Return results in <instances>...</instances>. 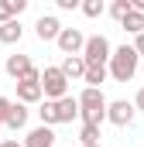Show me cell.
Returning a JSON list of instances; mask_svg holds the SVG:
<instances>
[{"instance_id": "6da1fadb", "label": "cell", "mask_w": 144, "mask_h": 147, "mask_svg": "<svg viewBox=\"0 0 144 147\" xmlns=\"http://www.w3.org/2000/svg\"><path fill=\"white\" fill-rule=\"evenodd\" d=\"M137 62H141V55L134 51V45H120L117 51H110L107 72H110L113 82H130L137 75Z\"/></svg>"}, {"instance_id": "7a4b0ae2", "label": "cell", "mask_w": 144, "mask_h": 147, "mask_svg": "<svg viewBox=\"0 0 144 147\" xmlns=\"http://www.w3.org/2000/svg\"><path fill=\"white\" fill-rule=\"evenodd\" d=\"M75 99H79V120L82 123H96L100 127L107 120V96L100 92V86H86Z\"/></svg>"}, {"instance_id": "3957f363", "label": "cell", "mask_w": 144, "mask_h": 147, "mask_svg": "<svg viewBox=\"0 0 144 147\" xmlns=\"http://www.w3.org/2000/svg\"><path fill=\"white\" fill-rule=\"evenodd\" d=\"M38 82H41V96H45V99H62V96L69 92V79H65V72H62L58 65H48Z\"/></svg>"}, {"instance_id": "277c9868", "label": "cell", "mask_w": 144, "mask_h": 147, "mask_svg": "<svg viewBox=\"0 0 144 147\" xmlns=\"http://www.w3.org/2000/svg\"><path fill=\"white\" fill-rule=\"evenodd\" d=\"M110 51H113V48H110V41L103 34H89L79 55H82L86 65H107V62H110Z\"/></svg>"}, {"instance_id": "5b68a950", "label": "cell", "mask_w": 144, "mask_h": 147, "mask_svg": "<svg viewBox=\"0 0 144 147\" xmlns=\"http://www.w3.org/2000/svg\"><path fill=\"white\" fill-rule=\"evenodd\" d=\"M134 116H137V110H134V103H127V99H113V103H107V120L113 123V127H130Z\"/></svg>"}, {"instance_id": "8992f818", "label": "cell", "mask_w": 144, "mask_h": 147, "mask_svg": "<svg viewBox=\"0 0 144 147\" xmlns=\"http://www.w3.org/2000/svg\"><path fill=\"white\" fill-rule=\"evenodd\" d=\"M55 45H58L65 55H79V51H82V45H86V34H82L79 28H62L58 38H55Z\"/></svg>"}, {"instance_id": "52a82bcc", "label": "cell", "mask_w": 144, "mask_h": 147, "mask_svg": "<svg viewBox=\"0 0 144 147\" xmlns=\"http://www.w3.org/2000/svg\"><path fill=\"white\" fill-rule=\"evenodd\" d=\"M31 69H35L31 55H21V51H17V55H7V62H3V72L10 75L14 82H17V79H24V75L31 72Z\"/></svg>"}, {"instance_id": "ba28073f", "label": "cell", "mask_w": 144, "mask_h": 147, "mask_svg": "<svg viewBox=\"0 0 144 147\" xmlns=\"http://www.w3.org/2000/svg\"><path fill=\"white\" fill-rule=\"evenodd\" d=\"M58 31H62V21H58L55 14H41V17H38V24H35L38 41H55Z\"/></svg>"}, {"instance_id": "9c48e42d", "label": "cell", "mask_w": 144, "mask_h": 147, "mask_svg": "<svg viewBox=\"0 0 144 147\" xmlns=\"http://www.w3.org/2000/svg\"><path fill=\"white\" fill-rule=\"evenodd\" d=\"M55 113H58V123H72L79 116V99L65 92L62 99H55Z\"/></svg>"}, {"instance_id": "30bf717a", "label": "cell", "mask_w": 144, "mask_h": 147, "mask_svg": "<svg viewBox=\"0 0 144 147\" xmlns=\"http://www.w3.org/2000/svg\"><path fill=\"white\" fill-rule=\"evenodd\" d=\"M24 147H55V130L52 127H35L28 137H24Z\"/></svg>"}, {"instance_id": "8fae6325", "label": "cell", "mask_w": 144, "mask_h": 147, "mask_svg": "<svg viewBox=\"0 0 144 147\" xmlns=\"http://www.w3.org/2000/svg\"><path fill=\"white\" fill-rule=\"evenodd\" d=\"M41 99V82H31V79H17V103H38Z\"/></svg>"}, {"instance_id": "7c38bea8", "label": "cell", "mask_w": 144, "mask_h": 147, "mask_svg": "<svg viewBox=\"0 0 144 147\" xmlns=\"http://www.w3.org/2000/svg\"><path fill=\"white\" fill-rule=\"evenodd\" d=\"M3 127H10V130H24V127H28V103H10Z\"/></svg>"}, {"instance_id": "4fadbf2b", "label": "cell", "mask_w": 144, "mask_h": 147, "mask_svg": "<svg viewBox=\"0 0 144 147\" xmlns=\"http://www.w3.org/2000/svg\"><path fill=\"white\" fill-rule=\"evenodd\" d=\"M21 38H24V28H21L17 17H10V21L0 24V45H17Z\"/></svg>"}, {"instance_id": "5bb4252c", "label": "cell", "mask_w": 144, "mask_h": 147, "mask_svg": "<svg viewBox=\"0 0 144 147\" xmlns=\"http://www.w3.org/2000/svg\"><path fill=\"white\" fill-rule=\"evenodd\" d=\"M62 72H65V79H82V72H86V62H82V55H65V62L58 65Z\"/></svg>"}, {"instance_id": "9a60e30c", "label": "cell", "mask_w": 144, "mask_h": 147, "mask_svg": "<svg viewBox=\"0 0 144 147\" xmlns=\"http://www.w3.org/2000/svg\"><path fill=\"white\" fill-rule=\"evenodd\" d=\"M120 28H124L127 34H141V31H144V14L130 7V10H127V14L120 17Z\"/></svg>"}, {"instance_id": "2e32d148", "label": "cell", "mask_w": 144, "mask_h": 147, "mask_svg": "<svg viewBox=\"0 0 144 147\" xmlns=\"http://www.w3.org/2000/svg\"><path fill=\"white\" fill-rule=\"evenodd\" d=\"M107 65H86V72H82V82L86 86H103L107 82Z\"/></svg>"}, {"instance_id": "e0dca14e", "label": "cell", "mask_w": 144, "mask_h": 147, "mask_svg": "<svg viewBox=\"0 0 144 147\" xmlns=\"http://www.w3.org/2000/svg\"><path fill=\"white\" fill-rule=\"evenodd\" d=\"M38 116H41V123H45V127H55V123H58L55 99H45V103H41V110H38Z\"/></svg>"}, {"instance_id": "ac0fdd59", "label": "cell", "mask_w": 144, "mask_h": 147, "mask_svg": "<svg viewBox=\"0 0 144 147\" xmlns=\"http://www.w3.org/2000/svg\"><path fill=\"white\" fill-rule=\"evenodd\" d=\"M79 144H100V127L96 123H82L79 127Z\"/></svg>"}, {"instance_id": "d6986e66", "label": "cell", "mask_w": 144, "mask_h": 147, "mask_svg": "<svg viewBox=\"0 0 144 147\" xmlns=\"http://www.w3.org/2000/svg\"><path fill=\"white\" fill-rule=\"evenodd\" d=\"M79 10H82L86 17H100V14L107 10V3H103V0H82V3H79Z\"/></svg>"}, {"instance_id": "ffe728a7", "label": "cell", "mask_w": 144, "mask_h": 147, "mask_svg": "<svg viewBox=\"0 0 144 147\" xmlns=\"http://www.w3.org/2000/svg\"><path fill=\"white\" fill-rule=\"evenodd\" d=\"M127 10H130V0H113V3H110V17H113V21H120Z\"/></svg>"}, {"instance_id": "44dd1931", "label": "cell", "mask_w": 144, "mask_h": 147, "mask_svg": "<svg viewBox=\"0 0 144 147\" xmlns=\"http://www.w3.org/2000/svg\"><path fill=\"white\" fill-rule=\"evenodd\" d=\"M10 17H17V14H14V3H10V0H0V24L10 21Z\"/></svg>"}, {"instance_id": "7402d4cb", "label": "cell", "mask_w": 144, "mask_h": 147, "mask_svg": "<svg viewBox=\"0 0 144 147\" xmlns=\"http://www.w3.org/2000/svg\"><path fill=\"white\" fill-rule=\"evenodd\" d=\"M55 3H58V10H79L82 0H55Z\"/></svg>"}, {"instance_id": "603a6c76", "label": "cell", "mask_w": 144, "mask_h": 147, "mask_svg": "<svg viewBox=\"0 0 144 147\" xmlns=\"http://www.w3.org/2000/svg\"><path fill=\"white\" fill-rule=\"evenodd\" d=\"M7 110H10V99L0 96V127H3V120H7Z\"/></svg>"}, {"instance_id": "cb8c5ba5", "label": "cell", "mask_w": 144, "mask_h": 147, "mask_svg": "<svg viewBox=\"0 0 144 147\" xmlns=\"http://www.w3.org/2000/svg\"><path fill=\"white\" fill-rule=\"evenodd\" d=\"M134 51L144 58V31H141V34H134Z\"/></svg>"}, {"instance_id": "d4e9b609", "label": "cell", "mask_w": 144, "mask_h": 147, "mask_svg": "<svg viewBox=\"0 0 144 147\" xmlns=\"http://www.w3.org/2000/svg\"><path fill=\"white\" fill-rule=\"evenodd\" d=\"M134 110L144 113V89H137V96H134Z\"/></svg>"}, {"instance_id": "484cf974", "label": "cell", "mask_w": 144, "mask_h": 147, "mask_svg": "<svg viewBox=\"0 0 144 147\" xmlns=\"http://www.w3.org/2000/svg\"><path fill=\"white\" fill-rule=\"evenodd\" d=\"M14 3V14H21V10H28V0H10Z\"/></svg>"}, {"instance_id": "4316f807", "label": "cell", "mask_w": 144, "mask_h": 147, "mask_svg": "<svg viewBox=\"0 0 144 147\" xmlns=\"http://www.w3.org/2000/svg\"><path fill=\"white\" fill-rule=\"evenodd\" d=\"M0 147H24V144H17V140H0Z\"/></svg>"}, {"instance_id": "83f0119b", "label": "cell", "mask_w": 144, "mask_h": 147, "mask_svg": "<svg viewBox=\"0 0 144 147\" xmlns=\"http://www.w3.org/2000/svg\"><path fill=\"white\" fill-rule=\"evenodd\" d=\"M130 7L134 10H144V0H130Z\"/></svg>"}, {"instance_id": "f1b7e54d", "label": "cell", "mask_w": 144, "mask_h": 147, "mask_svg": "<svg viewBox=\"0 0 144 147\" xmlns=\"http://www.w3.org/2000/svg\"><path fill=\"white\" fill-rule=\"evenodd\" d=\"M79 147H103V144H79Z\"/></svg>"}, {"instance_id": "f546056e", "label": "cell", "mask_w": 144, "mask_h": 147, "mask_svg": "<svg viewBox=\"0 0 144 147\" xmlns=\"http://www.w3.org/2000/svg\"><path fill=\"white\" fill-rule=\"evenodd\" d=\"M141 14H144V10H141Z\"/></svg>"}]
</instances>
